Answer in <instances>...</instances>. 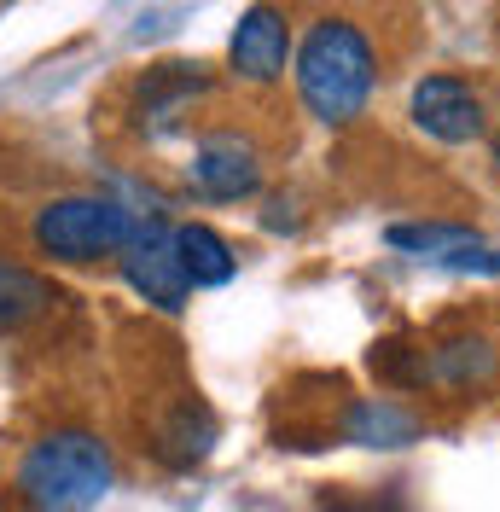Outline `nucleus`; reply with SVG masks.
Here are the masks:
<instances>
[{
	"label": "nucleus",
	"instance_id": "1",
	"mask_svg": "<svg viewBox=\"0 0 500 512\" xmlns=\"http://www.w3.org/2000/svg\"><path fill=\"white\" fill-rule=\"evenodd\" d=\"M378 88V53L361 24L320 18L297 47V99L309 105L314 123L349 128Z\"/></svg>",
	"mask_w": 500,
	"mask_h": 512
},
{
	"label": "nucleus",
	"instance_id": "2",
	"mask_svg": "<svg viewBox=\"0 0 500 512\" xmlns=\"http://www.w3.org/2000/svg\"><path fill=\"white\" fill-rule=\"evenodd\" d=\"M117 483V454L99 431L59 425L35 437L18 460V501L24 512H94Z\"/></svg>",
	"mask_w": 500,
	"mask_h": 512
},
{
	"label": "nucleus",
	"instance_id": "3",
	"mask_svg": "<svg viewBox=\"0 0 500 512\" xmlns=\"http://www.w3.org/2000/svg\"><path fill=\"white\" fill-rule=\"evenodd\" d=\"M134 227H140V216L128 204H117V198H105V192H64V198H47L35 210L30 245L47 262H59V268H94V262H111L123 251L134 239Z\"/></svg>",
	"mask_w": 500,
	"mask_h": 512
},
{
	"label": "nucleus",
	"instance_id": "4",
	"mask_svg": "<svg viewBox=\"0 0 500 512\" xmlns=\"http://www.w3.org/2000/svg\"><path fill=\"white\" fill-rule=\"evenodd\" d=\"M268 175V158L262 146L250 140L245 128H210L198 146H192V163H187V181L198 198H216V204H239L250 192L262 187Z\"/></svg>",
	"mask_w": 500,
	"mask_h": 512
},
{
	"label": "nucleus",
	"instance_id": "5",
	"mask_svg": "<svg viewBox=\"0 0 500 512\" xmlns=\"http://www.w3.org/2000/svg\"><path fill=\"white\" fill-rule=\"evenodd\" d=\"M117 268H123L128 291L146 297L152 309H163V315H181L187 309L192 286H187V274H181V256H175V239H169V222L163 216L134 227V239L117 251Z\"/></svg>",
	"mask_w": 500,
	"mask_h": 512
},
{
	"label": "nucleus",
	"instance_id": "6",
	"mask_svg": "<svg viewBox=\"0 0 500 512\" xmlns=\"http://www.w3.org/2000/svg\"><path fill=\"white\" fill-rule=\"evenodd\" d=\"M407 117H413L419 134H431V140H442V146H471V140L489 128L477 88H471L466 76H448V70H431V76L413 82Z\"/></svg>",
	"mask_w": 500,
	"mask_h": 512
},
{
	"label": "nucleus",
	"instance_id": "7",
	"mask_svg": "<svg viewBox=\"0 0 500 512\" xmlns=\"http://www.w3.org/2000/svg\"><path fill=\"white\" fill-rule=\"evenodd\" d=\"M227 64H233V76L250 82V88H274L280 82L285 64H291V24H285L280 6L256 0V6L239 12L233 41H227Z\"/></svg>",
	"mask_w": 500,
	"mask_h": 512
},
{
	"label": "nucleus",
	"instance_id": "8",
	"mask_svg": "<svg viewBox=\"0 0 500 512\" xmlns=\"http://www.w3.org/2000/svg\"><path fill=\"white\" fill-rule=\"evenodd\" d=\"M210 94V70L204 64H157L134 88V117L146 134H175L198 99Z\"/></svg>",
	"mask_w": 500,
	"mask_h": 512
},
{
	"label": "nucleus",
	"instance_id": "9",
	"mask_svg": "<svg viewBox=\"0 0 500 512\" xmlns=\"http://www.w3.org/2000/svg\"><path fill=\"white\" fill-rule=\"evenodd\" d=\"M210 448H216V414H210L204 396H175V402L152 419V454L169 466V472L204 466Z\"/></svg>",
	"mask_w": 500,
	"mask_h": 512
},
{
	"label": "nucleus",
	"instance_id": "10",
	"mask_svg": "<svg viewBox=\"0 0 500 512\" xmlns=\"http://www.w3.org/2000/svg\"><path fill=\"white\" fill-rule=\"evenodd\" d=\"M338 431H344V443H355V448H413V443H425L419 414H407L402 402H390V396H361V402H349L344 419H338Z\"/></svg>",
	"mask_w": 500,
	"mask_h": 512
},
{
	"label": "nucleus",
	"instance_id": "11",
	"mask_svg": "<svg viewBox=\"0 0 500 512\" xmlns=\"http://www.w3.org/2000/svg\"><path fill=\"white\" fill-rule=\"evenodd\" d=\"M53 309H59V286L30 262L0 256V332H24V326H35Z\"/></svg>",
	"mask_w": 500,
	"mask_h": 512
},
{
	"label": "nucleus",
	"instance_id": "12",
	"mask_svg": "<svg viewBox=\"0 0 500 512\" xmlns=\"http://www.w3.org/2000/svg\"><path fill=\"white\" fill-rule=\"evenodd\" d=\"M169 239H175V256H181L187 286H227V280L239 274L233 245H227L210 222H181V227H169Z\"/></svg>",
	"mask_w": 500,
	"mask_h": 512
},
{
	"label": "nucleus",
	"instance_id": "13",
	"mask_svg": "<svg viewBox=\"0 0 500 512\" xmlns=\"http://www.w3.org/2000/svg\"><path fill=\"white\" fill-rule=\"evenodd\" d=\"M384 245H396L407 256H425V262H442V256L483 245V239L466 222H396V227H384Z\"/></svg>",
	"mask_w": 500,
	"mask_h": 512
},
{
	"label": "nucleus",
	"instance_id": "14",
	"mask_svg": "<svg viewBox=\"0 0 500 512\" xmlns=\"http://www.w3.org/2000/svg\"><path fill=\"white\" fill-rule=\"evenodd\" d=\"M495 373V350L483 338H454V344H437L431 350V384H448V390H471Z\"/></svg>",
	"mask_w": 500,
	"mask_h": 512
},
{
	"label": "nucleus",
	"instance_id": "15",
	"mask_svg": "<svg viewBox=\"0 0 500 512\" xmlns=\"http://www.w3.org/2000/svg\"><path fill=\"white\" fill-rule=\"evenodd\" d=\"M373 373L396 390H425L431 384V350H413L402 338H390V344L373 350Z\"/></svg>",
	"mask_w": 500,
	"mask_h": 512
},
{
	"label": "nucleus",
	"instance_id": "16",
	"mask_svg": "<svg viewBox=\"0 0 500 512\" xmlns=\"http://www.w3.org/2000/svg\"><path fill=\"white\" fill-rule=\"evenodd\" d=\"M320 512H407V501L396 489H384V495H326Z\"/></svg>",
	"mask_w": 500,
	"mask_h": 512
},
{
	"label": "nucleus",
	"instance_id": "17",
	"mask_svg": "<svg viewBox=\"0 0 500 512\" xmlns=\"http://www.w3.org/2000/svg\"><path fill=\"white\" fill-rule=\"evenodd\" d=\"M437 268H448V274H489V280H500V251H489V245H466V251L442 256Z\"/></svg>",
	"mask_w": 500,
	"mask_h": 512
},
{
	"label": "nucleus",
	"instance_id": "18",
	"mask_svg": "<svg viewBox=\"0 0 500 512\" xmlns=\"http://www.w3.org/2000/svg\"><path fill=\"white\" fill-rule=\"evenodd\" d=\"M495 169H500V134H495Z\"/></svg>",
	"mask_w": 500,
	"mask_h": 512
}]
</instances>
